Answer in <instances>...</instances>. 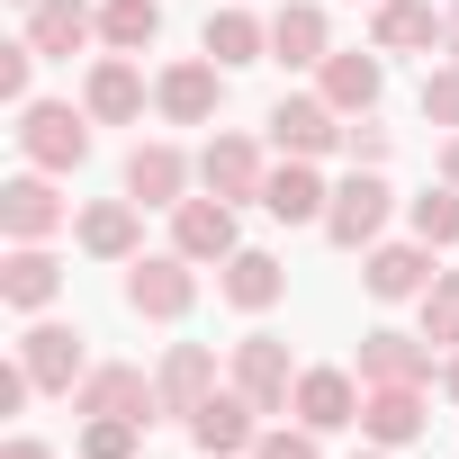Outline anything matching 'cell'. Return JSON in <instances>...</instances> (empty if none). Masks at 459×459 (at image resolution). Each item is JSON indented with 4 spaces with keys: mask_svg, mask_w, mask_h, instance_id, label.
Returning a JSON list of instances; mask_svg holds the SVG:
<instances>
[{
    "mask_svg": "<svg viewBox=\"0 0 459 459\" xmlns=\"http://www.w3.org/2000/svg\"><path fill=\"white\" fill-rule=\"evenodd\" d=\"M414 108H423V126H441V135H459V64L441 55L432 73H423V91H414Z\"/></svg>",
    "mask_w": 459,
    "mask_h": 459,
    "instance_id": "33",
    "label": "cell"
},
{
    "mask_svg": "<svg viewBox=\"0 0 459 459\" xmlns=\"http://www.w3.org/2000/svg\"><path fill=\"white\" fill-rule=\"evenodd\" d=\"M325 55H333V19H325V0H280V10H271V64L316 73Z\"/></svg>",
    "mask_w": 459,
    "mask_h": 459,
    "instance_id": "21",
    "label": "cell"
},
{
    "mask_svg": "<svg viewBox=\"0 0 459 459\" xmlns=\"http://www.w3.org/2000/svg\"><path fill=\"white\" fill-rule=\"evenodd\" d=\"M262 207H271L280 225H325V207H333V180H325L316 162L280 153V162H271V180H262Z\"/></svg>",
    "mask_w": 459,
    "mask_h": 459,
    "instance_id": "22",
    "label": "cell"
},
{
    "mask_svg": "<svg viewBox=\"0 0 459 459\" xmlns=\"http://www.w3.org/2000/svg\"><path fill=\"white\" fill-rule=\"evenodd\" d=\"M262 126H271V153H298V162H325V153H342V126H351V117H342V108H333L325 91H280Z\"/></svg>",
    "mask_w": 459,
    "mask_h": 459,
    "instance_id": "4",
    "label": "cell"
},
{
    "mask_svg": "<svg viewBox=\"0 0 459 459\" xmlns=\"http://www.w3.org/2000/svg\"><path fill=\"white\" fill-rule=\"evenodd\" d=\"M64 225H73V198L55 189V171L28 162L10 189H0V235H10V244H55Z\"/></svg>",
    "mask_w": 459,
    "mask_h": 459,
    "instance_id": "8",
    "label": "cell"
},
{
    "mask_svg": "<svg viewBox=\"0 0 459 459\" xmlns=\"http://www.w3.org/2000/svg\"><path fill=\"white\" fill-rule=\"evenodd\" d=\"M360 369H298V387H289V414L307 423V432H351L360 423Z\"/></svg>",
    "mask_w": 459,
    "mask_h": 459,
    "instance_id": "12",
    "label": "cell"
},
{
    "mask_svg": "<svg viewBox=\"0 0 459 459\" xmlns=\"http://www.w3.org/2000/svg\"><path fill=\"white\" fill-rule=\"evenodd\" d=\"M153 387H162V414H180V423H189V414L216 396V351H207V342H171V351H162V369H153Z\"/></svg>",
    "mask_w": 459,
    "mask_h": 459,
    "instance_id": "27",
    "label": "cell"
},
{
    "mask_svg": "<svg viewBox=\"0 0 459 459\" xmlns=\"http://www.w3.org/2000/svg\"><path fill=\"white\" fill-rule=\"evenodd\" d=\"M0 459H64L55 441H37V432H10V441H0Z\"/></svg>",
    "mask_w": 459,
    "mask_h": 459,
    "instance_id": "37",
    "label": "cell"
},
{
    "mask_svg": "<svg viewBox=\"0 0 459 459\" xmlns=\"http://www.w3.org/2000/svg\"><path fill=\"white\" fill-rule=\"evenodd\" d=\"M19 10H37V0H19Z\"/></svg>",
    "mask_w": 459,
    "mask_h": 459,
    "instance_id": "42",
    "label": "cell"
},
{
    "mask_svg": "<svg viewBox=\"0 0 459 459\" xmlns=\"http://www.w3.org/2000/svg\"><path fill=\"white\" fill-rule=\"evenodd\" d=\"M144 64L135 55H100L91 73H82V108L100 117V126H144Z\"/></svg>",
    "mask_w": 459,
    "mask_h": 459,
    "instance_id": "15",
    "label": "cell"
},
{
    "mask_svg": "<svg viewBox=\"0 0 459 459\" xmlns=\"http://www.w3.org/2000/svg\"><path fill=\"white\" fill-rule=\"evenodd\" d=\"M432 271H441V253H432L423 235H405V244H387V235H378V244L360 253V289H369L378 307H405V298H423V289H432Z\"/></svg>",
    "mask_w": 459,
    "mask_h": 459,
    "instance_id": "9",
    "label": "cell"
},
{
    "mask_svg": "<svg viewBox=\"0 0 459 459\" xmlns=\"http://www.w3.org/2000/svg\"><path fill=\"white\" fill-rule=\"evenodd\" d=\"M135 450H144V423L135 414H91L82 441H73V459H135Z\"/></svg>",
    "mask_w": 459,
    "mask_h": 459,
    "instance_id": "32",
    "label": "cell"
},
{
    "mask_svg": "<svg viewBox=\"0 0 459 459\" xmlns=\"http://www.w3.org/2000/svg\"><path fill=\"white\" fill-rule=\"evenodd\" d=\"M216 108H225V64L216 55H180V64L153 73V117L162 126H216Z\"/></svg>",
    "mask_w": 459,
    "mask_h": 459,
    "instance_id": "5",
    "label": "cell"
},
{
    "mask_svg": "<svg viewBox=\"0 0 459 459\" xmlns=\"http://www.w3.org/2000/svg\"><path fill=\"white\" fill-rule=\"evenodd\" d=\"M342 153H351V162H360V171H387V153H396V135H387V126H378V108H369V117H351V126H342Z\"/></svg>",
    "mask_w": 459,
    "mask_h": 459,
    "instance_id": "35",
    "label": "cell"
},
{
    "mask_svg": "<svg viewBox=\"0 0 459 459\" xmlns=\"http://www.w3.org/2000/svg\"><path fill=\"white\" fill-rule=\"evenodd\" d=\"M316 91H325L342 117H369V108L387 100V55H378V46H369V55H360V46H333V55L316 64Z\"/></svg>",
    "mask_w": 459,
    "mask_h": 459,
    "instance_id": "14",
    "label": "cell"
},
{
    "mask_svg": "<svg viewBox=\"0 0 459 459\" xmlns=\"http://www.w3.org/2000/svg\"><path fill=\"white\" fill-rule=\"evenodd\" d=\"M189 441H198V459H253V441H262V405L225 378V387L189 414Z\"/></svg>",
    "mask_w": 459,
    "mask_h": 459,
    "instance_id": "10",
    "label": "cell"
},
{
    "mask_svg": "<svg viewBox=\"0 0 459 459\" xmlns=\"http://www.w3.org/2000/svg\"><path fill=\"white\" fill-rule=\"evenodd\" d=\"M441 55L459 64V0H450V10H441Z\"/></svg>",
    "mask_w": 459,
    "mask_h": 459,
    "instance_id": "38",
    "label": "cell"
},
{
    "mask_svg": "<svg viewBox=\"0 0 459 459\" xmlns=\"http://www.w3.org/2000/svg\"><path fill=\"white\" fill-rule=\"evenodd\" d=\"M316 441H325V432H307V423H262V441H253V459H325Z\"/></svg>",
    "mask_w": 459,
    "mask_h": 459,
    "instance_id": "36",
    "label": "cell"
},
{
    "mask_svg": "<svg viewBox=\"0 0 459 459\" xmlns=\"http://www.w3.org/2000/svg\"><path fill=\"white\" fill-rule=\"evenodd\" d=\"M216 298L235 307V316H271V307L289 298V262L262 253V244H244L235 262H216Z\"/></svg>",
    "mask_w": 459,
    "mask_h": 459,
    "instance_id": "20",
    "label": "cell"
},
{
    "mask_svg": "<svg viewBox=\"0 0 459 459\" xmlns=\"http://www.w3.org/2000/svg\"><path fill=\"white\" fill-rule=\"evenodd\" d=\"M198 55H216L225 73L271 64V19H253L244 0H225V10H207V28H198Z\"/></svg>",
    "mask_w": 459,
    "mask_h": 459,
    "instance_id": "26",
    "label": "cell"
},
{
    "mask_svg": "<svg viewBox=\"0 0 459 459\" xmlns=\"http://www.w3.org/2000/svg\"><path fill=\"white\" fill-rule=\"evenodd\" d=\"M19 360H28V378H37V396H73L100 360H91V333L82 325H55V316H37L28 333H19Z\"/></svg>",
    "mask_w": 459,
    "mask_h": 459,
    "instance_id": "6",
    "label": "cell"
},
{
    "mask_svg": "<svg viewBox=\"0 0 459 459\" xmlns=\"http://www.w3.org/2000/svg\"><path fill=\"white\" fill-rule=\"evenodd\" d=\"M405 225H414L432 253H459V189H450V180H432L423 198H405Z\"/></svg>",
    "mask_w": 459,
    "mask_h": 459,
    "instance_id": "31",
    "label": "cell"
},
{
    "mask_svg": "<svg viewBox=\"0 0 459 459\" xmlns=\"http://www.w3.org/2000/svg\"><path fill=\"white\" fill-rule=\"evenodd\" d=\"M387 216H396V189H387V171H342L333 180V207H325V244H342V253H369L378 235H387Z\"/></svg>",
    "mask_w": 459,
    "mask_h": 459,
    "instance_id": "3",
    "label": "cell"
},
{
    "mask_svg": "<svg viewBox=\"0 0 459 459\" xmlns=\"http://www.w3.org/2000/svg\"><path fill=\"white\" fill-rule=\"evenodd\" d=\"M73 244H82L91 262H117V271H126V262L144 253V207H135V198H91V207L73 216Z\"/></svg>",
    "mask_w": 459,
    "mask_h": 459,
    "instance_id": "19",
    "label": "cell"
},
{
    "mask_svg": "<svg viewBox=\"0 0 459 459\" xmlns=\"http://www.w3.org/2000/svg\"><path fill=\"white\" fill-rule=\"evenodd\" d=\"M171 253H189L198 271H207V262H235V253H244L235 198H216V189H207V198H180V207H171Z\"/></svg>",
    "mask_w": 459,
    "mask_h": 459,
    "instance_id": "11",
    "label": "cell"
},
{
    "mask_svg": "<svg viewBox=\"0 0 459 459\" xmlns=\"http://www.w3.org/2000/svg\"><path fill=\"white\" fill-rule=\"evenodd\" d=\"M73 414H135V423H153V414H162V387H153L135 360H100V369L73 387Z\"/></svg>",
    "mask_w": 459,
    "mask_h": 459,
    "instance_id": "18",
    "label": "cell"
},
{
    "mask_svg": "<svg viewBox=\"0 0 459 459\" xmlns=\"http://www.w3.org/2000/svg\"><path fill=\"white\" fill-rule=\"evenodd\" d=\"M37 64H46V55H37L28 37H19V46H0V100H10V108L37 100Z\"/></svg>",
    "mask_w": 459,
    "mask_h": 459,
    "instance_id": "34",
    "label": "cell"
},
{
    "mask_svg": "<svg viewBox=\"0 0 459 459\" xmlns=\"http://www.w3.org/2000/svg\"><path fill=\"white\" fill-rule=\"evenodd\" d=\"M423 432H432L423 387H369V396H360V441H378V450H414Z\"/></svg>",
    "mask_w": 459,
    "mask_h": 459,
    "instance_id": "23",
    "label": "cell"
},
{
    "mask_svg": "<svg viewBox=\"0 0 459 459\" xmlns=\"http://www.w3.org/2000/svg\"><path fill=\"white\" fill-rule=\"evenodd\" d=\"M262 180H271V144L262 135H244V126H216L207 144H198V189H216V198H253L262 207Z\"/></svg>",
    "mask_w": 459,
    "mask_h": 459,
    "instance_id": "7",
    "label": "cell"
},
{
    "mask_svg": "<svg viewBox=\"0 0 459 459\" xmlns=\"http://www.w3.org/2000/svg\"><path fill=\"white\" fill-rule=\"evenodd\" d=\"M189 180H198V153H180V144H162V135H144V144L126 153V198H135V207H180Z\"/></svg>",
    "mask_w": 459,
    "mask_h": 459,
    "instance_id": "16",
    "label": "cell"
},
{
    "mask_svg": "<svg viewBox=\"0 0 459 459\" xmlns=\"http://www.w3.org/2000/svg\"><path fill=\"white\" fill-rule=\"evenodd\" d=\"M369 46L378 55H432L441 46V10L432 0H378L369 10Z\"/></svg>",
    "mask_w": 459,
    "mask_h": 459,
    "instance_id": "28",
    "label": "cell"
},
{
    "mask_svg": "<svg viewBox=\"0 0 459 459\" xmlns=\"http://www.w3.org/2000/svg\"><path fill=\"white\" fill-rule=\"evenodd\" d=\"M64 298V262L46 244H10V262H0V307L10 316H46Z\"/></svg>",
    "mask_w": 459,
    "mask_h": 459,
    "instance_id": "25",
    "label": "cell"
},
{
    "mask_svg": "<svg viewBox=\"0 0 459 459\" xmlns=\"http://www.w3.org/2000/svg\"><path fill=\"white\" fill-rule=\"evenodd\" d=\"M162 37V0H100V46L108 55H144Z\"/></svg>",
    "mask_w": 459,
    "mask_h": 459,
    "instance_id": "29",
    "label": "cell"
},
{
    "mask_svg": "<svg viewBox=\"0 0 459 459\" xmlns=\"http://www.w3.org/2000/svg\"><path fill=\"white\" fill-rule=\"evenodd\" d=\"M441 180L459 189V135H441Z\"/></svg>",
    "mask_w": 459,
    "mask_h": 459,
    "instance_id": "39",
    "label": "cell"
},
{
    "mask_svg": "<svg viewBox=\"0 0 459 459\" xmlns=\"http://www.w3.org/2000/svg\"><path fill=\"white\" fill-rule=\"evenodd\" d=\"M441 396L459 405V351H441Z\"/></svg>",
    "mask_w": 459,
    "mask_h": 459,
    "instance_id": "40",
    "label": "cell"
},
{
    "mask_svg": "<svg viewBox=\"0 0 459 459\" xmlns=\"http://www.w3.org/2000/svg\"><path fill=\"white\" fill-rule=\"evenodd\" d=\"M117 298H126V316H144V325H180V316L198 307V262H189V253H135L126 280H117Z\"/></svg>",
    "mask_w": 459,
    "mask_h": 459,
    "instance_id": "2",
    "label": "cell"
},
{
    "mask_svg": "<svg viewBox=\"0 0 459 459\" xmlns=\"http://www.w3.org/2000/svg\"><path fill=\"white\" fill-rule=\"evenodd\" d=\"M19 37H28L46 64H73L82 46H100V10H91V0H37Z\"/></svg>",
    "mask_w": 459,
    "mask_h": 459,
    "instance_id": "24",
    "label": "cell"
},
{
    "mask_svg": "<svg viewBox=\"0 0 459 459\" xmlns=\"http://www.w3.org/2000/svg\"><path fill=\"white\" fill-rule=\"evenodd\" d=\"M414 333L432 351H459V271H432V289L414 298Z\"/></svg>",
    "mask_w": 459,
    "mask_h": 459,
    "instance_id": "30",
    "label": "cell"
},
{
    "mask_svg": "<svg viewBox=\"0 0 459 459\" xmlns=\"http://www.w3.org/2000/svg\"><path fill=\"white\" fill-rule=\"evenodd\" d=\"M10 117H19V153H28L37 171H55V180H64V171H82V162H91V144H100V135H91L100 117H91V108H73V100H28V108H10Z\"/></svg>",
    "mask_w": 459,
    "mask_h": 459,
    "instance_id": "1",
    "label": "cell"
},
{
    "mask_svg": "<svg viewBox=\"0 0 459 459\" xmlns=\"http://www.w3.org/2000/svg\"><path fill=\"white\" fill-rule=\"evenodd\" d=\"M351 459H405V450H378V441H360V450H351Z\"/></svg>",
    "mask_w": 459,
    "mask_h": 459,
    "instance_id": "41",
    "label": "cell"
},
{
    "mask_svg": "<svg viewBox=\"0 0 459 459\" xmlns=\"http://www.w3.org/2000/svg\"><path fill=\"white\" fill-rule=\"evenodd\" d=\"M225 378H235L262 414H289V387H298V360H289V342L280 333H244L235 342V369H225Z\"/></svg>",
    "mask_w": 459,
    "mask_h": 459,
    "instance_id": "13",
    "label": "cell"
},
{
    "mask_svg": "<svg viewBox=\"0 0 459 459\" xmlns=\"http://www.w3.org/2000/svg\"><path fill=\"white\" fill-rule=\"evenodd\" d=\"M432 378V342L405 325H369L360 333V387H423Z\"/></svg>",
    "mask_w": 459,
    "mask_h": 459,
    "instance_id": "17",
    "label": "cell"
},
{
    "mask_svg": "<svg viewBox=\"0 0 459 459\" xmlns=\"http://www.w3.org/2000/svg\"><path fill=\"white\" fill-rule=\"evenodd\" d=\"M369 10H378V0H369Z\"/></svg>",
    "mask_w": 459,
    "mask_h": 459,
    "instance_id": "43",
    "label": "cell"
}]
</instances>
